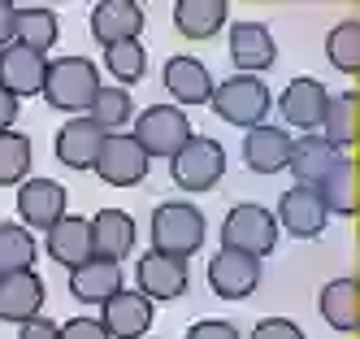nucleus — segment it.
<instances>
[{
  "instance_id": "nucleus-1",
  "label": "nucleus",
  "mask_w": 360,
  "mask_h": 339,
  "mask_svg": "<svg viewBox=\"0 0 360 339\" xmlns=\"http://www.w3.org/2000/svg\"><path fill=\"white\" fill-rule=\"evenodd\" d=\"M148 235H152V252L161 257H174V261H187L204 248V235H209V222L195 204L187 200H165L152 209V222H148Z\"/></svg>"
},
{
  "instance_id": "nucleus-2",
  "label": "nucleus",
  "mask_w": 360,
  "mask_h": 339,
  "mask_svg": "<svg viewBox=\"0 0 360 339\" xmlns=\"http://www.w3.org/2000/svg\"><path fill=\"white\" fill-rule=\"evenodd\" d=\"M39 92L53 109L79 118V109H91V100L100 92V70L87 57H57V61H48Z\"/></svg>"
},
{
  "instance_id": "nucleus-3",
  "label": "nucleus",
  "mask_w": 360,
  "mask_h": 339,
  "mask_svg": "<svg viewBox=\"0 0 360 339\" xmlns=\"http://www.w3.org/2000/svg\"><path fill=\"white\" fill-rule=\"evenodd\" d=\"M221 248L261 261L278 248V222L265 204H235L221 218Z\"/></svg>"
},
{
  "instance_id": "nucleus-4",
  "label": "nucleus",
  "mask_w": 360,
  "mask_h": 339,
  "mask_svg": "<svg viewBox=\"0 0 360 339\" xmlns=\"http://www.w3.org/2000/svg\"><path fill=\"white\" fill-rule=\"evenodd\" d=\"M209 104H213V113L221 122L252 130V126H261L265 113H269V87L261 83V78H252V74H235V78H226V83L213 87Z\"/></svg>"
},
{
  "instance_id": "nucleus-5",
  "label": "nucleus",
  "mask_w": 360,
  "mask_h": 339,
  "mask_svg": "<svg viewBox=\"0 0 360 339\" xmlns=\"http://www.w3.org/2000/svg\"><path fill=\"white\" fill-rule=\"evenodd\" d=\"M135 130V144L148 152V156H178V148H183L195 130H191V118L178 109V104H148V109L131 122Z\"/></svg>"
},
{
  "instance_id": "nucleus-6",
  "label": "nucleus",
  "mask_w": 360,
  "mask_h": 339,
  "mask_svg": "<svg viewBox=\"0 0 360 339\" xmlns=\"http://www.w3.org/2000/svg\"><path fill=\"white\" fill-rule=\"evenodd\" d=\"M221 174H226V148L213 135H191L178 148V156H169V178L183 192H209Z\"/></svg>"
},
{
  "instance_id": "nucleus-7",
  "label": "nucleus",
  "mask_w": 360,
  "mask_h": 339,
  "mask_svg": "<svg viewBox=\"0 0 360 339\" xmlns=\"http://www.w3.org/2000/svg\"><path fill=\"white\" fill-rule=\"evenodd\" d=\"M91 170L105 178L109 187H135V183L148 178L152 156L135 144L131 130H117V135H105V144H100V156H96Z\"/></svg>"
},
{
  "instance_id": "nucleus-8",
  "label": "nucleus",
  "mask_w": 360,
  "mask_h": 339,
  "mask_svg": "<svg viewBox=\"0 0 360 339\" xmlns=\"http://www.w3.org/2000/svg\"><path fill=\"white\" fill-rule=\"evenodd\" d=\"M18 218H22V226L53 230L65 218V187L57 178H27V183H18Z\"/></svg>"
},
{
  "instance_id": "nucleus-9",
  "label": "nucleus",
  "mask_w": 360,
  "mask_h": 339,
  "mask_svg": "<svg viewBox=\"0 0 360 339\" xmlns=\"http://www.w3.org/2000/svg\"><path fill=\"white\" fill-rule=\"evenodd\" d=\"M326 104H330V92L321 78H291L287 92H282V122L304 130V135H317Z\"/></svg>"
},
{
  "instance_id": "nucleus-10",
  "label": "nucleus",
  "mask_w": 360,
  "mask_h": 339,
  "mask_svg": "<svg viewBox=\"0 0 360 339\" xmlns=\"http://www.w3.org/2000/svg\"><path fill=\"white\" fill-rule=\"evenodd\" d=\"M326 204H321V196L313 192V187H295L291 192H282V200H278V214H274V222L287 230V235H295V240H317V235L326 230Z\"/></svg>"
},
{
  "instance_id": "nucleus-11",
  "label": "nucleus",
  "mask_w": 360,
  "mask_h": 339,
  "mask_svg": "<svg viewBox=\"0 0 360 339\" xmlns=\"http://www.w3.org/2000/svg\"><path fill=\"white\" fill-rule=\"evenodd\" d=\"M100 326L109 331V339H148V326H152V300L122 287L117 296H109L105 304H100Z\"/></svg>"
},
{
  "instance_id": "nucleus-12",
  "label": "nucleus",
  "mask_w": 360,
  "mask_h": 339,
  "mask_svg": "<svg viewBox=\"0 0 360 339\" xmlns=\"http://www.w3.org/2000/svg\"><path fill=\"white\" fill-rule=\"evenodd\" d=\"M209 287H213L221 300H243V296H252L256 287H261V261L221 248L209 261Z\"/></svg>"
},
{
  "instance_id": "nucleus-13",
  "label": "nucleus",
  "mask_w": 360,
  "mask_h": 339,
  "mask_svg": "<svg viewBox=\"0 0 360 339\" xmlns=\"http://www.w3.org/2000/svg\"><path fill=\"white\" fill-rule=\"evenodd\" d=\"M230 61L239 66V74H261L278 61V44L269 35L265 22H235L230 26Z\"/></svg>"
},
{
  "instance_id": "nucleus-14",
  "label": "nucleus",
  "mask_w": 360,
  "mask_h": 339,
  "mask_svg": "<svg viewBox=\"0 0 360 339\" xmlns=\"http://www.w3.org/2000/svg\"><path fill=\"white\" fill-rule=\"evenodd\" d=\"M143 5L135 0H100L91 9V35L113 48V44H126V39H139L143 35Z\"/></svg>"
},
{
  "instance_id": "nucleus-15",
  "label": "nucleus",
  "mask_w": 360,
  "mask_h": 339,
  "mask_svg": "<svg viewBox=\"0 0 360 339\" xmlns=\"http://www.w3.org/2000/svg\"><path fill=\"white\" fill-rule=\"evenodd\" d=\"M91 226V257L100 261H117L122 257H131L135 248V218L126 214V209H100L96 218H87Z\"/></svg>"
},
{
  "instance_id": "nucleus-16",
  "label": "nucleus",
  "mask_w": 360,
  "mask_h": 339,
  "mask_svg": "<svg viewBox=\"0 0 360 339\" xmlns=\"http://www.w3.org/2000/svg\"><path fill=\"white\" fill-rule=\"evenodd\" d=\"M135 278H139V296L178 300L187 292V261H174V257H161V252H143L139 266H135Z\"/></svg>"
},
{
  "instance_id": "nucleus-17",
  "label": "nucleus",
  "mask_w": 360,
  "mask_h": 339,
  "mask_svg": "<svg viewBox=\"0 0 360 339\" xmlns=\"http://www.w3.org/2000/svg\"><path fill=\"white\" fill-rule=\"evenodd\" d=\"M44 296H48V287L35 270L27 274H5L0 278V322H31L44 313Z\"/></svg>"
},
{
  "instance_id": "nucleus-18",
  "label": "nucleus",
  "mask_w": 360,
  "mask_h": 339,
  "mask_svg": "<svg viewBox=\"0 0 360 339\" xmlns=\"http://www.w3.org/2000/svg\"><path fill=\"white\" fill-rule=\"evenodd\" d=\"M339 161H347V152L330 148L321 135H300V140H291V152H287V170L295 174L300 187H317Z\"/></svg>"
},
{
  "instance_id": "nucleus-19",
  "label": "nucleus",
  "mask_w": 360,
  "mask_h": 339,
  "mask_svg": "<svg viewBox=\"0 0 360 339\" xmlns=\"http://www.w3.org/2000/svg\"><path fill=\"white\" fill-rule=\"evenodd\" d=\"M165 92L174 96L178 109H183V104H209V96H213V74L204 70V61L187 57V52H178V57L165 61Z\"/></svg>"
},
{
  "instance_id": "nucleus-20",
  "label": "nucleus",
  "mask_w": 360,
  "mask_h": 339,
  "mask_svg": "<svg viewBox=\"0 0 360 339\" xmlns=\"http://www.w3.org/2000/svg\"><path fill=\"white\" fill-rule=\"evenodd\" d=\"M287 152H291V135L282 126H274V122H261V126H252L243 135V161L256 174L287 170Z\"/></svg>"
},
{
  "instance_id": "nucleus-21",
  "label": "nucleus",
  "mask_w": 360,
  "mask_h": 339,
  "mask_svg": "<svg viewBox=\"0 0 360 339\" xmlns=\"http://www.w3.org/2000/svg\"><path fill=\"white\" fill-rule=\"evenodd\" d=\"M100 144H105V130L91 118H70L57 130V161L70 170H91L96 156H100Z\"/></svg>"
},
{
  "instance_id": "nucleus-22",
  "label": "nucleus",
  "mask_w": 360,
  "mask_h": 339,
  "mask_svg": "<svg viewBox=\"0 0 360 339\" xmlns=\"http://www.w3.org/2000/svg\"><path fill=\"white\" fill-rule=\"evenodd\" d=\"M44 252L65 270H79L83 261H91V226L87 218H61L53 230H44Z\"/></svg>"
},
{
  "instance_id": "nucleus-23",
  "label": "nucleus",
  "mask_w": 360,
  "mask_h": 339,
  "mask_svg": "<svg viewBox=\"0 0 360 339\" xmlns=\"http://www.w3.org/2000/svg\"><path fill=\"white\" fill-rule=\"evenodd\" d=\"M44 70H48V57H39V52H27L9 44L5 52H0V87H5L9 96H35L44 87Z\"/></svg>"
},
{
  "instance_id": "nucleus-24",
  "label": "nucleus",
  "mask_w": 360,
  "mask_h": 339,
  "mask_svg": "<svg viewBox=\"0 0 360 339\" xmlns=\"http://www.w3.org/2000/svg\"><path fill=\"white\" fill-rule=\"evenodd\" d=\"M117 292H122V266H113V261L91 257L79 270H70V296L83 304H105Z\"/></svg>"
},
{
  "instance_id": "nucleus-25",
  "label": "nucleus",
  "mask_w": 360,
  "mask_h": 339,
  "mask_svg": "<svg viewBox=\"0 0 360 339\" xmlns=\"http://www.w3.org/2000/svg\"><path fill=\"white\" fill-rule=\"evenodd\" d=\"M57 35H61V26H57V13L48 9V5L13 9V44H18V48L48 57V48L57 44Z\"/></svg>"
},
{
  "instance_id": "nucleus-26",
  "label": "nucleus",
  "mask_w": 360,
  "mask_h": 339,
  "mask_svg": "<svg viewBox=\"0 0 360 339\" xmlns=\"http://www.w3.org/2000/svg\"><path fill=\"white\" fill-rule=\"evenodd\" d=\"M226 0H178L174 5V26L183 39H213L226 26Z\"/></svg>"
},
{
  "instance_id": "nucleus-27",
  "label": "nucleus",
  "mask_w": 360,
  "mask_h": 339,
  "mask_svg": "<svg viewBox=\"0 0 360 339\" xmlns=\"http://www.w3.org/2000/svg\"><path fill=\"white\" fill-rule=\"evenodd\" d=\"M321 318L334 326V331H343L352 335L360 326V283L356 278H330L321 287Z\"/></svg>"
},
{
  "instance_id": "nucleus-28",
  "label": "nucleus",
  "mask_w": 360,
  "mask_h": 339,
  "mask_svg": "<svg viewBox=\"0 0 360 339\" xmlns=\"http://www.w3.org/2000/svg\"><path fill=\"white\" fill-rule=\"evenodd\" d=\"M317 135H321L330 148H339V152H347V148L356 144V92L330 96L326 118H321V130H317Z\"/></svg>"
},
{
  "instance_id": "nucleus-29",
  "label": "nucleus",
  "mask_w": 360,
  "mask_h": 339,
  "mask_svg": "<svg viewBox=\"0 0 360 339\" xmlns=\"http://www.w3.org/2000/svg\"><path fill=\"white\" fill-rule=\"evenodd\" d=\"M313 192L321 196L326 214H347L352 218L356 214V161H352V156H347V161H339Z\"/></svg>"
},
{
  "instance_id": "nucleus-30",
  "label": "nucleus",
  "mask_w": 360,
  "mask_h": 339,
  "mask_svg": "<svg viewBox=\"0 0 360 339\" xmlns=\"http://www.w3.org/2000/svg\"><path fill=\"white\" fill-rule=\"evenodd\" d=\"M35 270V235L27 226L0 222V278Z\"/></svg>"
},
{
  "instance_id": "nucleus-31",
  "label": "nucleus",
  "mask_w": 360,
  "mask_h": 339,
  "mask_svg": "<svg viewBox=\"0 0 360 339\" xmlns=\"http://www.w3.org/2000/svg\"><path fill=\"white\" fill-rule=\"evenodd\" d=\"M87 118L105 130V135H117V130L135 118V100H131V92H126V87H105V83H100Z\"/></svg>"
},
{
  "instance_id": "nucleus-32",
  "label": "nucleus",
  "mask_w": 360,
  "mask_h": 339,
  "mask_svg": "<svg viewBox=\"0 0 360 339\" xmlns=\"http://www.w3.org/2000/svg\"><path fill=\"white\" fill-rule=\"evenodd\" d=\"M31 174V140L22 130H0V187L27 183Z\"/></svg>"
},
{
  "instance_id": "nucleus-33",
  "label": "nucleus",
  "mask_w": 360,
  "mask_h": 339,
  "mask_svg": "<svg viewBox=\"0 0 360 339\" xmlns=\"http://www.w3.org/2000/svg\"><path fill=\"white\" fill-rule=\"evenodd\" d=\"M105 66L117 78V87H135V83H143V74H148V52H143L139 39H126V44L105 48Z\"/></svg>"
},
{
  "instance_id": "nucleus-34",
  "label": "nucleus",
  "mask_w": 360,
  "mask_h": 339,
  "mask_svg": "<svg viewBox=\"0 0 360 339\" xmlns=\"http://www.w3.org/2000/svg\"><path fill=\"white\" fill-rule=\"evenodd\" d=\"M326 57H330L334 70H343V74H356L360 70V22L356 18L339 22L326 35Z\"/></svg>"
},
{
  "instance_id": "nucleus-35",
  "label": "nucleus",
  "mask_w": 360,
  "mask_h": 339,
  "mask_svg": "<svg viewBox=\"0 0 360 339\" xmlns=\"http://www.w3.org/2000/svg\"><path fill=\"white\" fill-rule=\"evenodd\" d=\"M248 339H304V331L291 318H261V322L252 326Z\"/></svg>"
},
{
  "instance_id": "nucleus-36",
  "label": "nucleus",
  "mask_w": 360,
  "mask_h": 339,
  "mask_svg": "<svg viewBox=\"0 0 360 339\" xmlns=\"http://www.w3.org/2000/svg\"><path fill=\"white\" fill-rule=\"evenodd\" d=\"M57 339H109V331L100 326V318H74V322L61 326Z\"/></svg>"
},
{
  "instance_id": "nucleus-37",
  "label": "nucleus",
  "mask_w": 360,
  "mask_h": 339,
  "mask_svg": "<svg viewBox=\"0 0 360 339\" xmlns=\"http://www.w3.org/2000/svg\"><path fill=\"white\" fill-rule=\"evenodd\" d=\"M183 339H239V331L230 322H221V318H209V322H195Z\"/></svg>"
},
{
  "instance_id": "nucleus-38",
  "label": "nucleus",
  "mask_w": 360,
  "mask_h": 339,
  "mask_svg": "<svg viewBox=\"0 0 360 339\" xmlns=\"http://www.w3.org/2000/svg\"><path fill=\"white\" fill-rule=\"evenodd\" d=\"M61 335V326L53 322V318H31V322H22V331H18V339H57Z\"/></svg>"
},
{
  "instance_id": "nucleus-39",
  "label": "nucleus",
  "mask_w": 360,
  "mask_h": 339,
  "mask_svg": "<svg viewBox=\"0 0 360 339\" xmlns=\"http://www.w3.org/2000/svg\"><path fill=\"white\" fill-rule=\"evenodd\" d=\"M13 9H18V5L0 0V52H5V48L13 44Z\"/></svg>"
},
{
  "instance_id": "nucleus-40",
  "label": "nucleus",
  "mask_w": 360,
  "mask_h": 339,
  "mask_svg": "<svg viewBox=\"0 0 360 339\" xmlns=\"http://www.w3.org/2000/svg\"><path fill=\"white\" fill-rule=\"evenodd\" d=\"M13 122H18V96L0 87V130H13Z\"/></svg>"
}]
</instances>
